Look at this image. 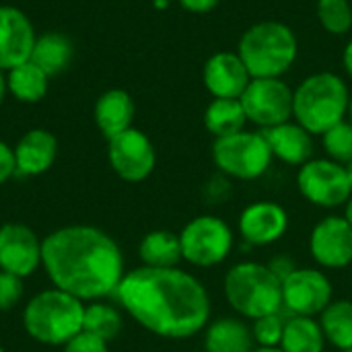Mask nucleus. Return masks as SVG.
Listing matches in <instances>:
<instances>
[{
	"instance_id": "obj_2",
	"label": "nucleus",
	"mask_w": 352,
	"mask_h": 352,
	"mask_svg": "<svg viewBox=\"0 0 352 352\" xmlns=\"http://www.w3.org/2000/svg\"><path fill=\"white\" fill-rule=\"evenodd\" d=\"M41 266L54 287L80 299L95 301L116 295L124 278L120 245L101 229L72 225L43 239Z\"/></svg>"
},
{
	"instance_id": "obj_19",
	"label": "nucleus",
	"mask_w": 352,
	"mask_h": 352,
	"mask_svg": "<svg viewBox=\"0 0 352 352\" xmlns=\"http://www.w3.org/2000/svg\"><path fill=\"white\" fill-rule=\"evenodd\" d=\"M58 155L56 136L47 130H29L14 146L16 173L21 175H41L45 173Z\"/></svg>"
},
{
	"instance_id": "obj_30",
	"label": "nucleus",
	"mask_w": 352,
	"mask_h": 352,
	"mask_svg": "<svg viewBox=\"0 0 352 352\" xmlns=\"http://www.w3.org/2000/svg\"><path fill=\"white\" fill-rule=\"evenodd\" d=\"M324 151L328 153V159L349 165L352 161V122L344 120L330 128L326 134H322Z\"/></svg>"
},
{
	"instance_id": "obj_31",
	"label": "nucleus",
	"mask_w": 352,
	"mask_h": 352,
	"mask_svg": "<svg viewBox=\"0 0 352 352\" xmlns=\"http://www.w3.org/2000/svg\"><path fill=\"white\" fill-rule=\"evenodd\" d=\"M285 322L287 320H283L280 311L254 320V324H252L254 342L258 346H280L283 332H285Z\"/></svg>"
},
{
	"instance_id": "obj_7",
	"label": "nucleus",
	"mask_w": 352,
	"mask_h": 352,
	"mask_svg": "<svg viewBox=\"0 0 352 352\" xmlns=\"http://www.w3.org/2000/svg\"><path fill=\"white\" fill-rule=\"evenodd\" d=\"M270 146L260 132L241 130L237 134L214 138L212 144V161L217 169L233 179L252 182L262 177L272 163Z\"/></svg>"
},
{
	"instance_id": "obj_26",
	"label": "nucleus",
	"mask_w": 352,
	"mask_h": 352,
	"mask_svg": "<svg viewBox=\"0 0 352 352\" xmlns=\"http://www.w3.org/2000/svg\"><path fill=\"white\" fill-rule=\"evenodd\" d=\"M320 326L326 342L338 351L352 349V301L336 299L320 314Z\"/></svg>"
},
{
	"instance_id": "obj_25",
	"label": "nucleus",
	"mask_w": 352,
	"mask_h": 352,
	"mask_svg": "<svg viewBox=\"0 0 352 352\" xmlns=\"http://www.w3.org/2000/svg\"><path fill=\"white\" fill-rule=\"evenodd\" d=\"M72 54L74 50L68 37L60 33H47L35 39L31 62L39 66L47 76H54L68 68V64L72 62Z\"/></svg>"
},
{
	"instance_id": "obj_3",
	"label": "nucleus",
	"mask_w": 352,
	"mask_h": 352,
	"mask_svg": "<svg viewBox=\"0 0 352 352\" xmlns=\"http://www.w3.org/2000/svg\"><path fill=\"white\" fill-rule=\"evenodd\" d=\"M351 97V89L342 76L316 72L293 91V118L309 134L322 136L346 120Z\"/></svg>"
},
{
	"instance_id": "obj_15",
	"label": "nucleus",
	"mask_w": 352,
	"mask_h": 352,
	"mask_svg": "<svg viewBox=\"0 0 352 352\" xmlns=\"http://www.w3.org/2000/svg\"><path fill=\"white\" fill-rule=\"evenodd\" d=\"M289 231V212L270 200H260L241 210L239 217V235L250 245H270L283 239Z\"/></svg>"
},
{
	"instance_id": "obj_46",
	"label": "nucleus",
	"mask_w": 352,
	"mask_h": 352,
	"mask_svg": "<svg viewBox=\"0 0 352 352\" xmlns=\"http://www.w3.org/2000/svg\"><path fill=\"white\" fill-rule=\"evenodd\" d=\"M0 352H4V351H2V349H0Z\"/></svg>"
},
{
	"instance_id": "obj_42",
	"label": "nucleus",
	"mask_w": 352,
	"mask_h": 352,
	"mask_svg": "<svg viewBox=\"0 0 352 352\" xmlns=\"http://www.w3.org/2000/svg\"><path fill=\"white\" fill-rule=\"evenodd\" d=\"M349 118H351V122H352V97H351V107H349Z\"/></svg>"
},
{
	"instance_id": "obj_12",
	"label": "nucleus",
	"mask_w": 352,
	"mask_h": 352,
	"mask_svg": "<svg viewBox=\"0 0 352 352\" xmlns=\"http://www.w3.org/2000/svg\"><path fill=\"white\" fill-rule=\"evenodd\" d=\"M107 159L111 169L124 182H132V184L146 179L157 165V153L151 138L136 128H130L109 138Z\"/></svg>"
},
{
	"instance_id": "obj_40",
	"label": "nucleus",
	"mask_w": 352,
	"mask_h": 352,
	"mask_svg": "<svg viewBox=\"0 0 352 352\" xmlns=\"http://www.w3.org/2000/svg\"><path fill=\"white\" fill-rule=\"evenodd\" d=\"M254 352H283L278 346H258L254 349Z\"/></svg>"
},
{
	"instance_id": "obj_24",
	"label": "nucleus",
	"mask_w": 352,
	"mask_h": 352,
	"mask_svg": "<svg viewBox=\"0 0 352 352\" xmlns=\"http://www.w3.org/2000/svg\"><path fill=\"white\" fill-rule=\"evenodd\" d=\"M248 116L239 99H212L204 111V126L214 138L245 130Z\"/></svg>"
},
{
	"instance_id": "obj_28",
	"label": "nucleus",
	"mask_w": 352,
	"mask_h": 352,
	"mask_svg": "<svg viewBox=\"0 0 352 352\" xmlns=\"http://www.w3.org/2000/svg\"><path fill=\"white\" fill-rule=\"evenodd\" d=\"M82 332L97 336L103 342H109L118 338V334L122 332V316L111 305L91 303L89 307H85Z\"/></svg>"
},
{
	"instance_id": "obj_21",
	"label": "nucleus",
	"mask_w": 352,
	"mask_h": 352,
	"mask_svg": "<svg viewBox=\"0 0 352 352\" xmlns=\"http://www.w3.org/2000/svg\"><path fill=\"white\" fill-rule=\"evenodd\" d=\"M252 328L237 318H221L206 326L204 351L206 352H254Z\"/></svg>"
},
{
	"instance_id": "obj_17",
	"label": "nucleus",
	"mask_w": 352,
	"mask_h": 352,
	"mask_svg": "<svg viewBox=\"0 0 352 352\" xmlns=\"http://www.w3.org/2000/svg\"><path fill=\"white\" fill-rule=\"evenodd\" d=\"M202 80L214 99H239L248 89L252 74L237 52H217L206 60Z\"/></svg>"
},
{
	"instance_id": "obj_14",
	"label": "nucleus",
	"mask_w": 352,
	"mask_h": 352,
	"mask_svg": "<svg viewBox=\"0 0 352 352\" xmlns=\"http://www.w3.org/2000/svg\"><path fill=\"white\" fill-rule=\"evenodd\" d=\"M43 241L21 223H6L0 227V270L19 278L31 276L41 264Z\"/></svg>"
},
{
	"instance_id": "obj_1",
	"label": "nucleus",
	"mask_w": 352,
	"mask_h": 352,
	"mask_svg": "<svg viewBox=\"0 0 352 352\" xmlns=\"http://www.w3.org/2000/svg\"><path fill=\"white\" fill-rule=\"evenodd\" d=\"M116 297L142 328L161 338L196 336L210 320V297L204 285L179 268L140 266L124 274Z\"/></svg>"
},
{
	"instance_id": "obj_34",
	"label": "nucleus",
	"mask_w": 352,
	"mask_h": 352,
	"mask_svg": "<svg viewBox=\"0 0 352 352\" xmlns=\"http://www.w3.org/2000/svg\"><path fill=\"white\" fill-rule=\"evenodd\" d=\"M16 173V163H14V151L0 140V186L8 182Z\"/></svg>"
},
{
	"instance_id": "obj_11",
	"label": "nucleus",
	"mask_w": 352,
	"mask_h": 352,
	"mask_svg": "<svg viewBox=\"0 0 352 352\" xmlns=\"http://www.w3.org/2000/svg\"><path fill=\"white\" fill-rule=\"evenodd\" d=\"M334 301L330 278L316 268H297L283 280V307L293 316L316 318Z\"/></svg>"
},
{
	"instance_id": "obj_41",
	"label": "nucleus",
	"mask_w": 352,
	"mask_h": 352,
	"mask_svg": "<svg viewBox=\"0 0 352 352\" xmlns=\"http://www.w3.org/2000/svg\"><path fill=\"white\" fill-rule=\"evenodd\" d=\"M346 167V175H349V182H351V188H352V161L349 165H344Z\"/></svg>"
},
{
	"instance_id": "obj_38",
	"label": "nucleus",
	"mask_w": 352,
	"mask_h": 352,
	"mask_svg": "<svg viewBox=\"0 0 352 352\" xmlns=\"http://www.w3.org/2000/svg\"><path fill=\"white\" fill-rule=\"evenodd\" d=\"M6 76H4V70L0 68V105H2V101H4V95H6Z\"/></svg>"
},
{
	"instance_id": "obj_29",
	"label": "nucleus",
	"mask_w": 352,
	"mask_h": 352,
	"mask_svg": "<svg viewBox=\"0 0 352 352\" xmlns=\"http://www.w3.org/2000/svg\"><path fill=\"white\" fill-rule=\"evenodd\" d=\"M318 19L330 35H346L352 29L351 0H318Z\"/></svg>"
},
{
	"instance_id": "obj_43",
	"label": "nucleus",
	"mask_w": 352,
	"mask_h": 352,
	"mask_svg": "<svg viewBox=\"0 0 352 352\" xmlns=\"http://www.w3.org/2000/svg\"><path fill=\"white\" fill-rule=\"evenodd\" d=\"M340 352H352V349H351V351H340Z\"/></svg>"
},
{
	"instance_id": "obj_13",
	"label": "nucleus",
	"mask_w": 352,
	"mask_h": 352,
	"mask_svg": "<svg viewBox=\"0 0 352 352\" xmlns=\"http://www.w3.org/2000/svg\"><path fill=\"white\" fill-rule=\"evenodd\" d=\"M309 254L322 266L340 270L352 264V227L344 217H326L309 235Z\"/></svg>"
},
{
	"instance_id": "obj_4",
	"label": "nucleus",
	"mask_w": 352,
	"mask_h": 352,
	"mask_svg": "<svg viewBox=\"0 0 352 352\" xmlns=\"http://www.w3.org/2000/svg\"><path fill=\"white\" fill-rule=\"evenodd\" d=\"M237 54L252 78H280L295 64L299 41L289 25L260 21L243 31Z\"/></svg>"
},
{
	"instance_id": "obj_9",
	"label": "nucleus",
	"mask_w": 352,
	"mask_h": 352,
	"mask_svg": "<svg viewBox=\"0 0 352 352\" xmlns=\"http://www.w3.org/2000/svg\"><path fill=\"white\" fill-rule=\"evenodd\" d=\"M297 188L307 202L320 208L344 206L352 196L346 167L332 159H311L301 165Z\"/></svg>"
},
{
	"instance_id": "obj_16",
	"label": "nucleus",
	"mask_w": 352,
	"mask_h": 352,
	"mask_svg": "<svg viewBox=\"0 0 352 352\" xmlns=\"http://www.w3.org/2000/svg\"><path fill=\"white\" fill-rule=\"evenodd\" d=\"M35 29L29 16L14 6H0V68L12 70L31 60Z\"/></svg>"
},
{
	"instance_id": "obj_20",
	"label": "nucleus",
	"mask_w": 352,
	"mask_h": 352,
	"mask_svg": "<svg viewBox=\"0 0 352 352\" xmlns=\"http://www.w3.org/2000/svg\"><path fill=\"white\" fill-rule=\"evenodd\" d=\"M134 99L124 89L105 91L95 103V122L101 134L109 140L132 128L134 122Z\"/></svg>"
},
{
	"instance_id": "obj_33",
	"label": "nucleus",
	"mask_w": 352,
	"mask_h": 352,
	"mask_svg": "<svg viewBox=\"0 0 352 352\" xmlns=\"http://www.w3.org/2000/svg\"><path fill=\"white\" fill-rule=\"evenodd\" d=\"M64 352H109L107 351V342H103L97 336H91L87 332L76 334L72 340H68L64 344Z\"/></svg>"
},
{
	"instance_id": "obj_27",
	"label": "nucleus",
	"mask_w": 352,
	"mask_h": 352,
	"mask_svg": "<svg viewBox=\"0 0 352 352\" xmlns=\"http://www.w3.org/2000/svg\"><path fill=\"white\" fill-rule=\"evenodd\" d=\"M47 82H50V76L31 60L14 66L12 70H8V76H6V89L23 103L41 101L47 93Z\"/></svg>"
},
{
	"instance_id": "obj_5",
	"label": "nucleus",
	"mask_w": 352,
	"mask_h": 352,
	"mask_svg": "<svg viewBox=\"0 0 352 352\" xmlns=\"http://www.w3.org/2000/svg\"><path fill=\"white\" fill-rule=\"evenodd\" d=\"M82 320V301L60 289H50L35 295L23 311V326L27 334L33 340L52 346L66 344L80 334Z\"/></svg>"
},
{
	"instance_id": "obj_45",
	"label": "nucleus",
	"mask_w": 352,
	"mask_h": 352,
	"mask_svg": "<svg viewBox=\"0 0 352 352\" xmlns=\"http://www.w3.org/2000/svg\"><path fill=\"white\" fill-rule=\"evenodd\" d=\"M165 2H171V0H165Z\"/></svg>"
},
{
	"instance_id": "obj_35",
	"label": "nucleus",
	"mask_w": 352,
	"mask_h": 352,
	"mask_svg": "<svg viewBox=\"0 0 352 352\" xmlns=\"http://www.w3.org/2000/svg\"><path fill=\"white\" fill-rule=\"evenodd\" d=\"M268 268L272 270V274H274L280 283H283L289 274H293V272L297 270L295 262H293L289 256H276V258H272L270 264H268Z\"/></svg>"
},
{
	"instance_id": "obj_10",
	"label": "nucleus",
	"mask_w": 352,
	"mask_h": 352,
	"mask_svg": "<svg viewBox=\"0 0 352 352\" xmlns=\"http://www.w3.org/2000/svg\"><path fill=\"white\" fill-rule=\"evenodd\" d=\"M239 101L248 122L262 130L291 122L293 118V89L280 78H252Z\"/></svg>"
},
{
	"instance_id": "obj_18",
	"label": "nucleus",
	"mask_w": 352,
	"mask_h": 352,
	"mask_svg": "<svg viewBox=\"0 0 352 352\" xmlns=\"http://www.w3.org/2000/svg\"><path fill=\"white\" fill-rule=\"evenodd\" d=\"M262 134L270 146L272 157L287 165L301 167L314 159V138H311L314 134H309L297 122H285L266 128L262 130Z\"/></svg>"
},
{
	"instance_id": "obj_22",
	"label": "nucleus",
	"mask_w": 352,
	"mask_h": 352,
	"mask_svg": "<svg viewBox=\"0 0 352 352\" xmlns=\"http://www.w3.org/2000/svg\"><path fill=\"white\" fill-rule=\"evenodd\" d=\"M138 256L148 268H177V264L184 260L179 235L165 229L151 231L142 237Z\"/></svg>"
},
{
	"instance_id": "obj_32",
	"label": "nucleus",
	"mask_w": 352,
	"mask_h": 352,
	"mask_svg": "<svg viewBox=\"0 0 352 352\" xmlns=\"http://www.w3.org/2000/svg\"><path fill=\"white\" fill-rule=\"evenodd\" d=\"M23 297V278L0 270V311L12 309Z\"/></svg>"
},
{
	"instance_id": "obj_6",
	"label": "nucleus",
	"mask_w": 352,
	"mask_h": 352,
	"mask_svg": "<svg viewBox=\"0 0 352 352\" xmlns=\"http://www.w3.org/2000/svg\"><path fill=\"white\" fill-rule=\"evenodd\" d=\"M223 289L231 309L245 320L254 322L283 309V283L272 274L268 264H235L225 274Z\"/></svg>"
},
{
	"instance_id": "obj_37",
	"label": "nucleus",
	"mask_w": 352,
	"mask_h": 352,
	"mask_svg": "<svg viewBox=\"0 0 352 352\" xmlns=\"http://www.w3.org/2000/svg\"><path fill=\"white\" fill-rule=\"evenodd\" d=\"M342 64H344V68H346V72H349V76L352 78V39L346 43V47H344V54H342Z\"/></svg>"
},
{
	"instance_id": "obj_36",
	"label": "nucleus",
	"mask_w": 352,
	"mask_h": 352,
	"mask_svg": "<svg viewBox=\"0 0 352 352\" xmlns=\"http://www.w3.org/2000/svg\"><path fill=\"white\" fill-rule=\"evenodd\" d=\"M221 0H179V4L190 10V12H196V14H206L210 10H214L219 6Z\"/></svg>"
},
{
	"instance_id": "obj_8",
	"label": "nucleus",
	"mask_w": 352,
	"mask_h": 352,
	"mask_svg": "<svg viewBox=\"0 0 352 352\" xmlns=\"http://www.w3.org/2000/svg\"><path fill=\"white\" fill-rule=\"evenodd\" d=\"M233 241L231 227L214 214L192 219L179 233L184 260L198 268H212L225 262L233 250Z\"/></svg>"
},
{
	"instance_id": "obj_39",
	"label": "nucleus",
	"mask_w": 352,
	"mask_h": 352,
	"mask_svg": "<svg viewBox=\"0 0 352 352\" xmlns=\"http://www.w3.org/2000/svg\"><path fill=\"white\" fill-rule=\"evenodd\" d=\"M344 219H346V223L352 227V196H351V200L344 204Z\"/></svg>"
},
{
	"instance_id": "obj_44",
	"label": "nucleus",
	"mask_w": 352,
	"mask_h": 352,
	"mask_svg": "<svg viewBox=\"0 0 352 352\" xmlns=\"http://www.w3.org/2000/svg\"><path fill=\"white\" fill-rule=\"evenodd\" d=\"M194 352H206V351H194Z\"/></svg>"
},
{
	"instance_id": "obj_23",
	"label": "nucleus",
	"mask_w": 352,
	"mask_h": 352,
	"mask_svg": "<svg viewBox=\"0 0 352 352\" xmlns=\"http://www.w3.org/2000/svg\"><path fill=\"white\" fill-rule=\"evenodd\" d=\"M324 346L326 336L318 320L293 316L285 322V332L278 346L283 352H324Z\"/></svg>"
}]
</instances>
